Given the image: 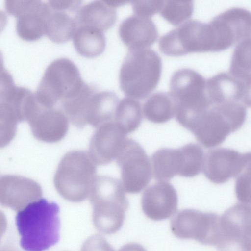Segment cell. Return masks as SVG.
I'll return each instance as SVG.
<instances>
[{"mask_svg": "<svg viewBox=\"0 0 251 251\" xmlns=\"http://www.w3.org/2000/svg\"><path fill=\"white\" fill-rule=\"evenodd\" d=\"M58 205L42 198L18 211L16 224L20 245L26 251H45L59 239Z\"/></svg>", "mask_w": 251, "mask_h": 251, "instance_id": "1", "label": "cell"}, {"mask_svg": "<svg viewBox=\"0 0 251 251\" xmlns=\"http://www.w3.org/2000/svg\"><path fill=\"white\" fill-rule=\"evenodd\" d=\"M121 182L108 176H97L90 196L92 219L100 232L111 234L122 227L129 201Z\"/></svg>", "mask_w": 251, "mask_h": 251, "instance_id": "2", "label": "cell"}, {"mask_svg": "<svg viewBox=\"0 0 251 251\" xmlns=\"http://www.w3.org/2000/svg\"><path fill=\"white\" fill-rule=\"evenodd\" d=\"M0 73V143L2 148L15 137L18 123L28 122L40 105L35 93L15 85L11 75L4 69H1Z\"/></svg>", "mask_w": 251, "mask_h": 251, "instance_id": "3", "label": "cell"}, {"mask_svg": "<svg viewBox=\"0 0 251 251\" xmlns=\"http://www.w3.org/2000/svg\"><path fill=\"white\" fill-rule=\"evenodd\" d=\"M247 113L246 106L239 102L211 105L198 117L189 130L204 148H214L241 128Z\"/></svg>", "mask_w": 251, "mask_h": 251, "instance_id": "4", "label": "cell"}, {"mask_svg": "<svg viewBox=\"0 0 251 251\" xmlns=\"http://www.w3.org/2000/svg\"><path fill=\"white\" fill-rule=\"evenodd\" d=\"M206 80L197 71L179 69L172 75L169 94L177 122L187 130L196 119L211 104L206 92Z\"/></svg>", "mask_w": 251, "mask_h": 251, "instance_id": "5", "label": "cell"}, {"mask_svg": "<svg viewBox=\"0 0 251 251\" xmlns=\"http://www.w3.org/2000/svg\"><path fill=\"white\" fill-rule=\"evenodd\" d=\"M97 164L88 152L74 150L61 159L54 176L58 193L74 202L90 197L97 177Z\"/></svg>", "mask_w": 251, "mask_h": 251, "instance_id": "6", "label": "cell"}, {"mask_svg": "<svg viewBox=\"0 0 251 251\" xmlns=\"http://www.w3.org/2000/svg\"><path fill=\"white\" fill-rule=\"evenodd\" d=\"M161 72V59L154 50H129L120 70V88L127 97L144 99L157 86Z\"/></svg>", "mask_w": 251, "mask_h": 251, "instance_id": "7", "label": "cell"}, {"mask_svg": "<svg viewBox=\"0 0 251 251\" xmlns=\"http://www.w3.org/2000/svg\"><path fill=\"white\" fill-rule=\"evenodd\" d=\"M87 84L75 64L69 58L61 57L47 66L35 94L42 107L53 108L58 102L78 95Z\"/></svg>", "mask_w": 251, "mask_h": 251, "instance_id": "8", "label": "cell"}, {"mask_svg": "<svg viewBox=\"0 0 251 251\" xmlns=\"http://www.w3.org/2000/svg\"><path fill=\"white\" fill-rule=\"evenodd\" d=\"M215 39L209 24L190 20L162 36L159 47L170 56L195 52L214 51Z\"/></svg>", "mask_w": 251, "mask_h": 251, "instance_id": "9", "label": "cell"}, {"mask_svg": "<svg viewBox=\"0 0 251 251\" xmlns=\"http://www.w3.org/2000/svg\"><path fill=\"white\" fill-rule=\"evenodd\" d=\"M219 251H251V204L239 202L220 218Z\"/></svg>", "mask_w": 251, "mask_h": 251, "instance_id": "10", "label": "cell"}, {"mask_svg": "<svg viewBox=\"0 0 251 251\" xmlns=\"http://www.w3.org/2000/svg\"><path fill=\"white\" fill-rule=\"evenodd\" d=\"M220 218L214 212L193 209L180 210L171 222L172 233L181 239H194L206 245H217L220 234Z\"/></svg>", "mask_w": 251, "mask_h": 251, "instance_id": "11", "label": "cell"}, {"mask_svg": "<svg viewBox=\"0 0 251 251\" xmlns=\"http://www.w3.org/2000/svg\"><path fill=\"white\" fill-rule=\"evenodd\" d=\"M115 160L121 169V183L126 192L137 194L148 185L153 173L151 163L137 142L127 138Z\"/></svg>", "mask_w": 251, "mask_h": 251, "instance_id": "12", "label": "cell"}, {"mask_svg": "<svg viewBox=\"0 0 251 251\" xmlns=\"http://www.w3.org/2000/svg\"><path fill=\"white\" fill-rule=\"evenodd\" d=\"M4 7L7 13L16 17V32L21 38L32 41L46 34L50 10L48 2L39 0H6Z\"/></svg>", "mask_w": 251, "mask_h": 251, "instance_id": "13", "label": "cell"}, {"mask_svg": "<svg viewBox=\"0 0 251 251\" xmlns=\"http://www.w3.org/2000/svg\"><path fill=\"white\" fill-rule=\"evenodd\" d=\"M209 23L215 35L214 51L225 50L251 34V12L243 8H229Z\"/></svg>", "mask_w": 251, "mask_h": 251, "instance_id": "14", "label": "cell"}, {"mask_svg": "<svg viewBox=\"0 0 251 251\" xmlns=\"http://www.w3.org/2000/svg\"><path fill=\"white\" fill-rule=\"evenodd\" d=\"M42 194L41 186L32 179L13 175L0 177V202L4 207L19 211L39 200Z\"/></svg>", "mask_w": 251, "mask_h": 251, "instance_id": "15", "label": "cell"}, {"mask_svg": "<svg viewBox=\"0 0 251 251\" xmlns=\"http://www.w3.org/2000/svg\"><path fill=\"white\" fill-rule=\"evenodd\" d=\"M244 163V153L227 148L208 151L205 154L202 171L211 182L221 184L236 177Z\"/></svg>", "mask_w": 251, "mask_h": 251, "instance_id": "16", "label": "cell"}, {"mask_svg": "<svg viewBox=\"0 0 251 251\" xmlns=\"http://www.w3.org/2000/svg\"><path fill=\"white\" fill-rule=\"evenodd\" d=\"M178 195L168 181H158L144 192L141 207L145 215L153 221H161L172 216L176 211Z\"/></svg>", "mask_w": 251, "mask_h": 251, "instance_id": "17", "label": "cell"}, {"mask_svg": "<svg viewBox=\"0 0 251 251\" xmlns=\"http://www.w3.org/2000/svg\"><path fill=\"white\" fill-rule=\"evenodd\" d=\"M126 135L114 121L97 128L89 152L96 163L104 165L115 160L127 139Z\"/></svg>", "mask_w": 251, "mask_h": 251, "instance_id": "18", "label": "cell"}, {"mask_svg": "<svg viewBox=\"0 0 251 251\" xmlns=\"http://www.w3.org/2000/svg\"><path fill=\"white\" fill-rule=\"evenodd\" d=\"M68 120L61 108L41 107L28 123L36 139L54 143L65 136L69 128Z\"/></svg>", "mask_w": 251, "mask_h": 251, "instance_id": "19", "label": "cell"}, {"mask_svg": "<svg viewBox=\"0 0 251 251\" xmlns=\"http://www.w3.org/2000/svg\"><path fill=\"white\" fill-rule=\"evenodd\" d=\"M120 38L129 50L149 49L158 37L157 28L150 18L134 14L119 27Z\"/></svg>", "mask_w": 251, "mask_h": 251, "instance_id": "20", "label": "cell"}, {"mask_svg": "<svg viewBox=\"0 0 251 251\" xmlns=\"http://www.w3.org/2000/svg\"><path fill=\"white\" fill-rule=\"evenodd\" d=\"M119 101L118 96L113 92L95 91L89 98L84 107L83 126L89 124L98 128L103 124L114 121Z\"/></svg>", "mask_w": 251, "mask_h": 251, "instance_id": "21", "label": "cell"}, {"mask_svg": "<svg viewBox=\"0 0 251 251\" xmlns=\"http://www.w3.org/2000/svg\"><path fill=\"white\" fill-rule=\"evenodd\" d=\"M206 92L211 105L228 101L242 103L243 87L229 72H220L206 80Z\"/></svg>", "mask_w": 251, "mask_h": 251, "instance_id": "22", "label": "cell"}, {"mask_svg": "<svg viewBox=\"0 0 251 251\" xmlns=\"http://www.w3.org/2000/svg\"><path fill=\"white\" fill-rule=\"evenodd\" d=\"M77 26L86 25L102 31L110 28L116 21L115 7L108 0H93L80 6L76 14Z\"/></svg>", "mask_w": 251, "mask_h": 251, "instance_id": "23", "label": "cell"}, {"mask_svg": "<svg viewBox=\"0 0 251 251\" xmlns=\"http://www.w3.org/2000/svg\"><path fill=\"white\" fill-rule=\"evenodd\" d=\"M50 7L45 35L54 42H65L73 37L77 27L76 15L73 16L70 13H76L77 11L55 9Z\"/></svg>", "mask_w": 251, "mask_h": 251, "instance_id": "24", "label": "cell"}, {"mask_svg": "<svg viewBox=\"0 0 251 251\" xmlns=\"http://www.w3.org/2000/svg\"><path fill=\"white\" fill-rule=\"evenodd\" d=\"M152 173L159 181H168L180 175L182 160L180 148H162L154 152L151 157Z\"/></svg>", "mask_w": 251, "mask_h": 251, "instance_id": "25", "label": "cell"}, {"mask_svg": "<svg viewBox=\"0 0 251 251\" xmlns=\"http://www.w3.org/2000/svg\"><path fill=\"white\" fill-rule=\"evenodd\" d=\"M72 38L76 51L85 57L97 56L105 48L106 39L103 31L91 26L78 25Z\"/></svg>", "mask_w": 251, "mask_h": 251, "instance_id": "26", "label": "cell"}, {"mask_svg": "<svg viewBox=\"0 0 251 251\" xmlns=\"http://www.w3.org/2000/svg\"><path fill=\"white\" fill-rule=\"evenodd\" d=\"M143 113L149 121L161 124L175 116L173 99L169 93L157 92L151 96L144 104Z\"/></svg>", "mask_w": 251, "mask_h": 251, "instance_id": "27", "label": "cell"}, {"mask_svg": "<svg viewBox=\"0 0 251 251\" xmlns=\"http://www.w3.org/2000/svg\"><path fill=\"white\" fill-rule=\"evenodd\" d=\"M140 103L136 99L127 97L118 103L114 122L126 134L136 130L140 126L143 118Z\"/></svg>", "mask_w": 251, "mask_h": 251, "instance_id": "28", "label": "cell"}, {"mask_svg": "<svg viewBox=\"0 0 251 251\" xmlns=\"http://www.w3.org/2000/svg\"><path fill=\"white\" fill-rule=\"evenodd\" d=\"M228 72L239 79L251 77V34L236 44Z\"/></svg>", "mask_w": 251, "mask_h": 251, "instance_id": "29", "label": "cell"}, {"mask_svg": "<svg viewBox=\"0 0 251 251\" xmlns=\"http://www.w3.org/2000/svg\"><path fill=\"white\" fill-rule=\"evenodd\" d=\"M182 156V168L180 176L192 177L202 171L204 153L196 143H188L180 148Z\"/></svg>", "mask_w": 251, "mask_h": 251, "instance_id": "30", "label": "cell"}, {"mask_svg": "<svg viewBox=\"0 0 251 251\" xmlns=\"http://www.w3.org/2000/svg\"><path fill=\"white\" fill-rule=\"evenodd\" d=\"M194 11L191 0L164 1L160 13L162 17L174 25H180L188 21Z\"/></svg>", "mask_w": 251, "mask_h": 251, "instance_id": "31", "label": "cell"}, {"mask_svg": "<svg viewBox=\"0 0 251 251\" xmlns=\"http://www.w3.org/2000/svg\"><path fill=\"white\" fill-rule=\"evenodd\" d=\"M235 193L239 202L251 204V151L244 153L243 167L236 176Z\"/></svg>", "mask_w": 251, "mask_h": 251, "instance_id": "32", "label": "cell"}, {"mask_svg": "<svg viewBox=\"0 0 251 251\" xmlns=\"http://www.w3.org/2000/svg\"><path fill=\"white\" fill-rule=\"evenodd\" d=\"M163 0H137L132 1V7L135 14L150 18L160 12Z\"/></svg>", "mask_w": 251, "mask_h": 251, "instance_id": "33", "label": "cell"}, {"mask_svg": "<svg viewBox=\"0 0 251 251\" xmlns=\"http://www.w3.org/2000/svg\"><path fill=\"white\" fill-rule=\"evenodd\" d=\"M81 251H114V250L105 238L96 234L84 242Z\"/></svg>", "mask_w": 251, "mask_h": 251, "instance_id": "34", "label": "cell"}, {"mask_svg": "<svg viewBox=\"0 0 251 251\" xmlns=\"http://www.w3.org/2000/svg\"><path fill=\"white\" fill-rule=\"evenodd\" d=\"M117 251H147L143 246L136 243H129L123 246Z\"/></svg>", "mask_w": 251, "mask_h": 251, "instance_id": "35", "label": "cell"}, {"mask_svg": "<svg viewBox=\"0 0 251 251\" xmlns=\"http://www.w3.org/2000/svg\"><path fill=\"white\" fill-rule=\"evenodd\" d=\"M0 251H19L16 248L11 246H5L3 248L1 249Z\"/></svg>", "mask_w": 251, "mask_h": 251, "instance_id": "36", "label": "cell"}]
</instances>
